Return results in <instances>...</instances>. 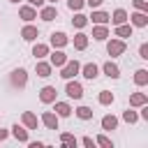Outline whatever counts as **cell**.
I'll use <instances>...</instances> for the list:
<instances>
[{"mask_svg": "<svg viewBox=\"0 0 148 148\" xmlns=\"http://www.w3.org/2000/svg\"><path fill=\"white\" fill-rule=\"evenodd\" d=\"M130 18H132V23H134L136 28H143V25H148V14H146V12H136V14H132Z\"/></svg>", "mask_w": 148, "mask_h": 148, "instance_id": "cell-13", "label": "cell"}, {"mask_svg": "<svg viewBox=\"0 0 148 148\" xmlns=\"http://www.w3.org/2000/svg\"><path fill=\"white\" fill-rule=\"evenodd\" d=\"M141 118H146V120H148V106H146V104H143V109H141Z\"/></svg>", "mask_w": 148, "mask_h": 148, "instance_id": "cell-40", "label": "cell"}, {"mask_svg": "<svg viewBox=\"0 0 148 148\" xmlns=\"http://www.w3.org/2000/svg\"><path fill=\"white\" fill-rule=\"evenodd\" d=\"M139 56H141V58H148V44H141V49H139Z\"/></svg>", "mask_w": 148, "mask_h": 148, "instance_id": "cell-36", "label": "cell"}, {"mask_svg": "<svg viewBox=\"0 0 148 148\" xmlns=\"http://www.w3.org/2000/svg\"><path fill=\"white\" fill-rule=\"evenodd\" d=\"M39 99H42L44 104L56 102V88H53V86H44V88L39 90Z\"/></svg>", "mask_w": 148, "mask_h": 148, "instance_id": "cell-5", "label": "cell"}, {"mask_svg": "<svg viewBox=\"0 0 148 148\" xmlns=\"http://www.w3.org/2000/svg\"><path fill=\"white\" fill-rule=\"evenodd\" d=\"M83 146H88V148H92V146H95V141H92L90 136H83Z\"/></svg>", "mask_w": 148, "mask_h": 148, "instance_id": "cell-38", "label": "cell"}, {"mask_svg": "<svg viewBox=\"0 0 148 148\" xmlns=\"http://www.w3.org/2000/svg\"><path fill=\"white\" fill-rule=\"evenodd\" d=\"M146 102H148V97H146L143 92H134V95L130 97V104H132V106H143Z\"/></svg>", "mask_w": 148, "mask_h": 148, "instance_id": "cell-22", "label": "cell"}, {"mask_svg": "<svg viewBox=\"0 0 148 148\" xmlns=\"http://www.w3.org/2000/svg\"><path fill=\"white\" fill-rule=\"evenodd\" d=\"M97 143H99V146H104V148H113V143H111L104 134H102V136H97Z\"/></svg>", "mask_w": 148, "mask_h": 148, "instance_id": "cell-34", "label": "cell"}, {"mask_svg": "<svg viewBox=\"0 0 148 148\" xmlns=\"http://www.w3.org/2000/svg\"><path fill=\"white\" fill-rule=\"evenodd\" d=\"M104 74H106V76H111V79H118V76H120V69H118V65H116V62H111V60H109V62H104Z\"/></svg>", "mask_w": 148, "mask_h": 148, "instance_id": "cell-16", "label": "cell"}, {"mask_svg": "<svg viewBox=\"0 0 148 148\" xmlns=\"http://www.w3.org/2000/svg\"><path fill=\"white\" fill-rule=\"evenodd\" d=\"M49 2H53V5H56V0H49Z\"/></svg>", "mask_w": 148, "mask_h": 148, "instance_id": "cell-43", "label": "cell"}, {"mask_svg": "<svg viewBox=\"0 0 148 148\" xmlns=\"http://www.w3.org/2000/svg\"><path fill=\"white\" fill-rule=\"evenodd\" d=\"M88 46V35H83V32H79V35H74V49H79V51H83Z\"/></svg>", "mask_w": 148, "mask_h": 148, "instance_id": "cell-19", "label": "cell"}, {"mask_svg": "<svg viewBox=\"0 0 148 148\" xmlns=\"http://www.w3.org/2000/svg\"><path fill=\"white\" fill-rule=\"evenodd\" d=\"M83 5H86V0H67V7H69L72 12H79Z\"/></svg>", "mask_w": 148, "mask_h": 148, "instance_id": "cell-31", "label": "cell"}, {"mask_svg": "<svg viewBox=\"0 0 148 148\" xmlns=\"http://www.w3.org/2000/svg\"><path fill=\"white\" fill-rule=\"evenodd\" d=\"M37 76H51V62H37Z\"/></svg>", "mask_w": 148, "mask_h": 148, "instance_id": "cell-25", "label": "cell"}, {"mask_svg": "<svg viewBox=\"0 0 148 148\" xmlns=\"http://www.w3.org/2000/svg\"><path fill=\"white\" fill-rule=\"evenodd\" d=\"M72 23H74L76 28H83V25L88 23V16H83V14H76V16L72 18Z\"/></svg>", "mask_w": 148, "mask_h": 148, "instance_id": "cell-30", "label": "cell"}, {"mask_svg": "<svg viewBox=\"0 0 148 148\" xmlns=\"http://www.w3.org/2000/svg\"><path fill=\"white\" fill-rule=\"evenodd\" d=\"M116 37H132V25H125V23L116 25Z\"/></svg>", "mask_w": 148, "mask_h": 148, "instance_id": "cell-24", "label": "cell"}, {"mask_svg": "<svg viewBox=\"0 0 148 148\" xmlns=\"http://www.w3.org/2000/svg\"><path fill=\"white\" fill-rule=\"evenodd\" d=\"M79 69H81V65H79L76 60H67V62L62 65L60 76H62V79H72V76H76V74H79Z\"/></svg>", "mask_w": 148, "mask_h": 148, "instance_id": "cell-1", "label": "cell"}, {"mask_svg": "<svg viewBox=\"0 0 148 148\" xmlns=\"http://www.w3.org/2000/svg\"><path fill=\"white\" fill-rule=\"evenodd\" d=\"M32 7H44V0H28Z\"/></svg>", "mask_w": 148, "mask_h": 148, "instance_id": "cell-39", "label": "cell"}, {"mask_svg": "<svg viewBox=\"0 0 148 148\" xmlns=\"http://www.w3.org/2000/svg\"><path fill=\"white\" fill-rule=\"evenodd\" d=\"M106 51H109V56H120V53H125V42L123 39H111L106 44Z\"/></svg>", "mask_w": 148, "mask_h": 148, "instance_id": "cell-3", "label": "cell"}, {"mask_svg": "<svg viewBox=\"0 0 148 148\" xmlns=\"http://www.w3.org/2000/svg\"><path fill=\"white\" fill-rule=\"evenodd\" d=\"M92 37H95V39H99V42H102V39H106V37H109L106 25H95V28H92Z\"/></svg>", "mask_w": 148, "mask_h": 148, "instance_id": "cell-20", "label": "cell"}, {"mask_svg": "<svg viewBox=\"0 0 148 148\" xmlns=\"http://www.w3.org/2000/svg\"><path fill=\"white\" fill-rule=\"evenodd\" d=\"M67 60H69V58H67V56H65V53H62L60 49L51 53V67H62V65H65Z\"/></svg>", "mask_w": 148, "mask_h": 148, "instance_id": "cell-9", "label": "cell"}, {"mask_svg": "<svg viewBox=\"0 0 148 148\" xmlns=\"http://www.w3.org/2000/svg\"><path fill=\"white\" fill-rule=\"evenodd\" d=\"M65 92H67L72 99H81V97H83V88H81V83H76V81H72V79H67V88H65Z\"/></svg>", "mask_w": 148, "mask_h": 148, "instance_id": "cell-2", "label": "cell"}, {"mask_svg": "<svg viewBox=\"0 0 148 148\" xmlns=\"http://www.w3.org/2000/svg\"><path fill=\"white\" fill-rule=\"evenodd\" d=\"M18 14H21L23 21H32V18H37V9H35L32 5H23V7L18 9Z\"/></svg>", "mask_w": 148, "mask_h": 148, "instance_id": "cell-7", "label": "cell"}, {"mask_svg": "<svg viewBox=\"0 0 148 148\" xmlns=\"http://www.w3.org/2000/svg\"><path fill=\"white\" fill-rule=\"evenodd\" d=\"M79 72H83V76L92 81V79H97V72H99V67H97L95 62H88V65H83V67H81Z\"/></svg>", "mask_w": 148, "mask_h": 148, "instance_id": "cell-10", "label": "cell"}, {"mask_svg": "<svg viewBox=\"0 0 148 148\" xmlns=\"http://www.w3.org/2000/svg\"><path fill=\"white\" fill-rule=\"evenodd\" d=\"M76 116H79L81 120H90V118H92V109H88V106H79V109H76Z\"/></svg>", "mask_w": 148, "mask_h": 148, "instance_id": "cell-28", "label": "cell"}, {"mask_svg": "<svg viewBox=\"0 0 148 148\" xmlns=\"http://www.w3.org/2000/svg\"><path fill=\"white\" fill-rule=\"evenodd\" d=\"M42 123H44L49 130H58V116L51 113V111H44V113H42Z\"/></svg>", "mask_w": 148, "mask_h": 148, "instance_id": "cell-6", "label": "cell"}, {"mask_svg": "<svg viewBox=\"0 0 148 148\" xmlns=\"http://www.w3.org/2000/svg\"><path fill=\"white\" fill-rule=\"evenodd\" d=\"M86 5L95 9V7H99V5H102V0H86Z\"/></svg>", "mask_w": 148, "mask_h": 148, "instance_id": "cell-37", "label": "cell"}, {"mask_svg": "<svg viewBox=\"0 0 148 148\" xmlns=\"http://www.w3.org/2000/svg\"><path fill=\"white\" fill-rule=\"evenodd\" d=\"M109 16H111V14H106V12H92V14H90V21H92L95 25H106V23H109Z\"/></svg>", "mask_w": 148, "mask_h": 148, "instance_id": "cell-11", "label": "cell"}, {"mask_svg": "<svg viewBox=\"0 0 148 148\" xmlns=\"http://www.w3.org/2000/svg\"><path fill=\"white\" fill-rule=\"evenodd\" d=\"M58 16V9L51 5V7H42V12H39V18H44V21H53Z\"/></svg>", "mask_w": 148, "mask_h": 148, "instance_id": "cell-15", "label": "cell"}, {"mask_svg": "<svg viewBox=\"0 0 148 148\" xmlns=\"http://www.w3.org/2000/svg\"><path fill=\"white\" fill-rule=\"evenodd\" d=\"M60 139H62V141H65V143H69V146H72V148H74V146H76V139H74V136H72V134H69V132H62V134H60Z\"/></svg>", "mask_w": 148, "mask_h": 148, "instance_id": "cell-33", "label": "cell"}, {"mask_svg": "<svg viewBox=\"0 0 148 148\" xmlns=\"http://www.w3.org/2000/svg\"><path fill=\"white\" fill-rule=\"evenodd\" d=\"M12 134H14L18 141H28V130H23L21 125H14V127H12Z\"/></svg>", "mask_w": 148, "mask_h": 148, "instance_id": "cell-26", "label": "cell"}, {"mask_svg": "<svg viewBox=\"0 0 148 148\" xmlns=\"http://www.w3.org/2000/svg\"><path fill=\"white\" fill-rule=\"evenodd\" d=\"M32 56L39 60V58H44V56H49V46L46 44H35L32 46Z\"/></svg>", "mask_w": 148, "mask_h": 148, "instance_id": "cell-21", "label": "cell"}, {"mask_svg": "<svg viewBox=\"0 0 148 148\" xmlns=\"http://www.w3.org/2000/svg\"><path fill=\"white\" fill-rule=\"evenodd\" d=\"M109 18H111V23H113V25H120V23H125V21H127V12H125V9H116V12H113V16H109Z\"/></svg>", "mask_w": 148, "mask_h": 148, "instance_id": "cell-17", "label": "cell"}, {"mask_svg": "<svg viewBox=\"0 0 148 148\" xmlns=\"http://www.w3.org/2000/svg\"><path fill=\"white\" fill-rule=\"evenodd\" d=\"M97 99H99V104H104V106H106V104H111V102H113V92H109V90H102Z\"/></svg>", "mask_w": 148, "mask_h": 148, "instance_id": "cell-29", "label": "cell"}, {"mask_svg": "<svg viewBox=\"0 0 148 148\" xmlns=\"http://www.w3.org/2000/svg\"><path fill=\"white\" fill-rule=\"evenodd\" d=\"M21 37H23L25 42H35V39L39 37V30H37L35 25H25V28L21 30Z\"/></svg>", "mask_w": 148, "mask_h": 148, "instance_id": "cell-8", "label": "cell"}, {"mask_svg": "<svg viewBox=\"0 0 148 148\" xmlns=\"http://www.w3.org/2000/svg\"><path fill=\"white\" fill-rule=\"evenodd\" d=\"M25 81H28V74H25V69H14L12 72V86H16V88H23L25 86Z\"/></svg>", "mask_w": 148, "mask_h": 148, "instance_id": "cell-4", "label": "cell"}, {"mask_svg": "<svg viewBox=\"0 0 148 148\" xmlns=\"http://www.w3.org/2000/svg\"><path fill=\"white\" fill-rule=\"evenodd\" d=\"M102 127L104 130H116L118 127V118L116 116H104L102 118Z\"/></svg>", "mask_w": 148, "mask_h": 148, "instance_id": "cell-23", "label": "cell"}, {"mask_svg": "<svg viewBox=\"0 0 148 148\" xmlns=\"http://www.w3.org/2000/svg\"><path fill=\"white\" fill-rule=\"evenodd\" d=\"M23 125H25L28 130H37V116L30 113V111H25V113H23Z\"/></svg>", "mask_w": 148, "mask_h": 148, "instance_id": "cell-18", "label": "cell"}, {"mask_svg": "<svg viewBox=\"0 0 148 148\" xmlns=\"http://www.w3.org/2000/svg\"><path fill=\"white\" fill-rule=\"evenodd\" d=\"M2 139H7V130H0V141Z\"/></svg>", "mask_w": 148, "mask_h": 148, "instance_id": "cell-41", "label": "cell"}, {"mask_svg": "<svg viewBox=\"0 0 148 148\" xmlns=\"http://www.w3.org/2000/svg\"><path fill=\"white\" fill-rule=\"evenodd\" d=\"M9 2H18V0H9Z\"/></svg>", "mask_w": 148, "mask_h": 148, "instance_id": "cell-42", "label": "cell"}, {"mask_svg": "<svg viewBox=\"0 0 148 148\" xmlns=\"http://www.w3.org/2000/svg\"><path fill=\"white\" fill-rule=\"evenodd\" d=\"M56 116H58V118L72 116V106H69L67 102H56Z\"/></svg>", "mask_w": 148, "mask_h": 148, "instance_id": "cell-12", "label": "cell"}, {"mask_svg": "<svg viewBox=\"0 0 148 148\" xmlns=\"http://www.w3.org/2000/svg\"><path fill=\"white\" fill-rule=\"evenodd\" d=\"M123 118H125L127 123H136V120H139V116H136V111H132V109H127V111L123 113Z\"/></svg>", "mask_w": 148, "mask_h": 148, "instance_id": "cell-32", "label": "cell"}, {"mask_svg": "<svg viewBox=\"0 0 148 148\" xmlns=\"http://www.w3.org/2000/svg\"><path fill=\"white\" fill-rule=\"evenodd\" d=\"M65 44H67V35H65V32H53V35H51V46L62 49Z\"/></svg>", "mask_w": 148, "mask_h": 148, "instance_id": "cell-14", "label": "cell"}, {"mask_svg": "<svg viewBox=\"0 0 148 148\" xmlns=\"http://www.w3.org/2000/svg\"><path fill=\"white\" fill-rule=\"evenodd\" d=\"M134 7H136L139 12H146V9H148V5H146V0H134Z\"/></svg>", "mask_w": 148, "mask_h": 148, "instance_id": "cell-35", "label": "cell"}, {"mask_svg": "<svg viewBox=\"0 0 148 148\" xmlns=\"http://www.w3.org/2000/svg\"><path fill=\"white\" fill-rule=\"evenodd\" d=\"M134 83H136V86H146V83H148V72H146V69H139V72L134 74Z\"/></svg>", "mask_w": 148, "mask_h": 148, "instance_id": "cell-27", "label": "cell"}]
</instances>
